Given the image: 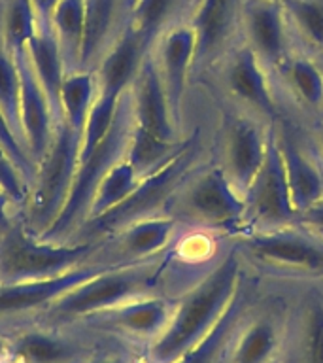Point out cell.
Listing matches in <instances>:
<instances>
[{
    "mask_svg": "<svg viewBox=\"0 0 323 363\" xmlns=\"http://www.w3.org/2000/svg\"><path fill=\"white\" fill-rule=\"evenodd\" d=\"M246 274L242 257L227 238L204 274L174 301L169 323L149 348L152 363H176L206 339L231 306Z\"/></svg>",
    "mask_w": 323,
    "mask_h": 363,
    "instance_id": "6da1fadb",
    "label": "cell"
},
{
    "mask_svg": "<svg viewBox=\"0 0 323 363\" xmlns=\"http://www.w3.org/2000/svg\"><path fill=\"white\" fill-rule=\"evenodd\" d=\"M129 99L132 135L127 159L144 176L172 157L187 138L183 127L176 121L152 50L130 85Z\"/></svg>",
    "mask_w": 323,
    "mask_h": 363,
    "instance_id": "7a4b0ae2",
    "label": "cell"
},
{
    "mask_svg": "<svg viewBox=\"0 0 323 363\" xmlns=\"http://www.w3.org/2000/svg\"><path fill=\"white\" fill-rule=\"evenodd\" d=\"M164 212L174 216L186 231L227 240L244 229L246 201L210 155L181 182Z\"/></svg>",
    "mask_w": 323,
    "mask_h": 363,
    "instance_id": "3957f363",
    "label": "cell"
},
{
    "mask_svg": "<svg viewBox=\"0 0 323 363\" xmlns=\"http://www.w3.org/2000/svg\"><path fill=\"white\" fill-rule=\"evenodd\" d=\"M210 155L212 152L203 142L200 133H191L172 157L166 159L152 172L142 176L135 191L130 193L123 203L118 204L106 214L87 221L74 237V240L96 242L119 231L121 227L129 225L130 221L140 220L144 216L164 212L176 189L181 186V182Z\"/></svg>",
    "mask_w": 323,
    "mask_h": 363,
    "instance_id": "277c9868",
    "label": "cell"
},
{
    "mask_svg": "<svg viewBox=\"0 0 323 363\" xmlns=\"http://www.w3.org/2000/svg\"><path fill=\"white\" fill-rule=\"evenodd\" d=\"M248 271L297 282H323V237L300 225L244 231L229 238Z\"/></svg>",
    "mask_w": 323,
    "mask_h": 363,
    "instance_id": "5b68a950",
    "label": "cell"
},
{
    "mask_svg": "<svg viewBox=\"0 0 323 363\" xmlns=\"http://www.w3.org/2000/svg\"><path fill=\"white\" fill-rule=\"evenodd\" d=\"M169 255L140 263H108L95 277L70 289L53 303L50 314L55 320H76L91 314H101L123 305L127 301L155 294L159 280L166 272Z\"/></svg>",
    "mask_w": 323,
    "mask_h": 363,
    "instance_id": "8992f818",
    "label": "cell"
},
{
    "mask_svg": "<svg viewBox=\"0 0 323 363\" xmlns=\"http://www.w3.org/2000/svg\"><path fill=\"white\" fill-rule=\"evenodd\" d=\"M130 135H132V112H130V99L129 91H127L121 99L118 116L113 119L106 136L87 157L79 159L67 203L57 216V220L40 238L50 240V242L74 240L79 229L85 225V221L89 220L91 203H93L96 187L102 182L104 174L118 163L119 159L127 155Z\"/></svg>",
    "mask_w": 323,
    "mask_h": 363,
    "instance_id": "52a82bcc",
    "label": "cell"
},
{
    "mask_svg": "<svg viewBox=\"0 0 323 363\" xmlns=\"http://www.w3.org/2000/svg\"><path fill=\"white\" fill-rule=\"evenodd\" d=\"M81 136L67 123H59L45 155L38 161L23 203L21 220L36 237H42L67 203L79 164Z\"/></svg>",
    "mask_w": 323,
    "mask_h": 363,
    "instance_id": "ba28073f",
    "label": "cell"
},
{
    "mask_svg": "<svg viewBox=\"0 0 323 363\" xmlns=\"http://www.w3.org/2000/svg\"><path fill=\"white\" fill-rule=\"evenodd\" d=\"M101 240L50 242L28 231L19 220L0 235V282H25L72 271L96 257Z\"/></svg>",
    "mask_w": 323,
    "mask_h": 363,
    "instance_id": "9c48e42d",
    "label": "cell"
},
{
    "mask_svg": "<svg viewBox=\"0 0 323 363\" xmlns=\"http://www.w3.org/2000/svg\"><path fill=\"white\" fill-rule=\"evenodd\" d=\"M223 121L225 123L221 127L220 140H215L212 155L232 186L246 195L263 169L276 123L231 104Z\"/></svg>",
    "mask_w": 323,
    "mask_h": 363,
    "instance_id": "30bf717a",
    "label": "cell"
},
{
    "mask_svg": "<svg viewBox=\"0 0 323 363\" xmlns=\"http://www.w3.org/2000/svg\"><path fill=\"white\" fill-rule=\"evenodd\" d=\"M212 76L220 82L227 104L248 110L271 123L288 118L274 76L242 40L232 45Z\"/></svg>",
    "mask_w": 323,
    "mask_h": 363,
    "instance_id": "8fae6325",
    "label": "cell"
},
{
    "mask_svg": "<svg viewBox=\"0 0 323 363\" xmlns=\"http://www.w3.org/2000/svg\"><path fill=\"white\" fill-rule=\"evenodd\" d=\"M246 0H193L186 17L195 28L197 51L193 84L214 74L221 59L240 40V19Z\"/></svg>",
    "mask_w": 323,
    "mask_h": 363,
    "instance_id": "7c38bea8",
    "label": "cell"
},
{
    "mask_svg": "<svg viewBox=\"0 0 323 363\" xmlns=\"http://www.w3.org/2000/svg\"><path fill=\"white\" fill-rule=\"evenodd\" d=\"M244 201H246V216H244V229L240 233L280 229L297 223V210L289 195L282 153L278 146L276 125L272 129L263 169L246 191Z\"/></svg>",
    "mask_w": 323,
    "mask_h": 363,
    "instance_id": "4fadbf2b",
    "label": "cell"
},
{
    "mask_svg": "<svg viewBox=\"0 0 323 363\" xmlns=\"http://www.w3.org/2000/svg\"><path fill=\"white\" fill-rule=\"evenodd\" d=\"M186 233V227L169 212L144 216L130 221L110 237L102 238L96 257H110L108 263H140L169 255Z\"/></svg>",
    "mask_w": 323,
    "mask_h": 363,
    "instance_id": "5bb4252c",
    "label": "cell"
},
{
    "mask_svg": "<svg viewBox=\"0 0 323 363\" xmlns=\"http://www.w3.org/2000/svg\"><path fill=\"white\" fill-rule=\"evenodd\" d=\"M197 51L195 28L187 17H180L169 23L155 36L152 44V57L163 79L169 95L170 106L176 121L183 127L186 96L193 85V65Z\"/></svg>",
    "mask_w": 323,
    "mask_h": 363,
    "instance_id": "9a60e30c",
    "label": "cell"
},
{
    "mask_svg": "<svg viewBox=\"0 0 323 363\" xmlns=\"http://www.w3.org/2000/svg\"><path fill=\"white\" fill-rule=\"evenodd\" d=\"M276 130L289 195L299 218L323 197V163L299 121L280 119Z\"/></svg>",
    "mask_w": 323,
    "mask_h": 363,
    "instance_id": "2e32d148",
    "label": "cell"
},
{
    "mask_svg": "<svg viewBox=\"0 0 323 363\" xmlns=\"http://www.w3.org/2000/svg\"><path fill=\"white\" fill-rule=\"evenodd\" d=\"M240 40L266 70L276 76L295 51L282 0H246L240 19Z\"/></svg>",
    "mask_w": 323,
    "mask_h": 363,
    "instance_id": "e0dca14e",
    "label": "cell"
},
{
    "mask_svg": "<svg viewBox=\"0 0 323 363\" xmlns=\"http://www.w3.org/2000/svg\"><path fill=\"white\" fill-rule=\"evenodd\" d=\"M278 95L291 119L306 125L323 116V68L310 53L295 50L274 76Z\"/></svg>",
    "mask_w": 323,
    "mask_h": 363,
    "instance_id": "ac0fdd59",
    "label": "cell"
},
{
    "mask_svg": "<svg viewBox=\"0 0 323 363\" xmlns=\"http://www.w3.org/2000/svg\"><path fill=\"white\" fill-rule=\"evenodd\" d=\"M17 67H19V79H21V91H19V129H21V140L25 152L33 159L34 167L45 155L51 140L59 127L57 113L51 106L50 99L45 95L44 87L40 85L38 78L34 76L33 68L28 65L25 53L17 55Z\"/></svg>",
    "mask_w": 323,
    "mask_h": 363,
    "instance_id": "d6986e66",
    "label": "cell"
},
{
    "mask_svg": "<svg viewBox=\"0 0 323 363\" xmlns=\"http://www.w3.org/2000/svg\"><path fill=\"white\" fill-rule=\"evenodd\" d=\"M152 40L142 34L132 23H125L108 50L102 53L95 67L98 95L123 99L142 68V62L152 50Z\"/></svg>",
    "mask_w": 323,
    "mask_h": 363,
    "instance_id": "ffe728a7",
    "label": "cell"
},
{
    "mask_svg": "<svg viewBox=\"0 0 323 363\" xmlns=\"http://www.w3.org/2000/svg\"><path fill=\"white\" fill-rule=\"evenodd\" d=\"M106 265L108 263L104 261L95 259L55 277L36 278L25 282H0V316L21 314L40 306L53 305L62 295H67L70 289L78 288L79 284L95 277Z\"/></svg>",
    "mask_w": 323,
    "mask_h": 363,
    "instance_id": "44dd1931",
    "label": "cell"
},
{
    "mask_svg": "<svg viewBox=\"0 0 323 363\" xmlns=\"http://www.w3.org/2000/svg\"><path fill=\"white\" fill-rule=\"evenodd\" d=\"M25 57L33 68L34 76L38 78L40 85L44 87L45 95L50 99L57 119L61 123V89L70 70H68L67 59L62 55L61 45L57 42L50 23L44 21L40 25L36 34L28 42Z\"/></svg>",
    "mask_w": 323,
    "mask_h": 363,
    "instance_id": "7402d4cb",
    "label": "cell"
},
{
    "mask_svg": "<svg viewBox=\"0 0 323 363\" xmlns=\"http://www.w3.org/2000/svg\"><path fill=\"white\" fill-rule=\"evenodd\" d=\"M127 23L121 0H85V27L79 70H89Z\"/></svg>",
    "mask_w": 323,
    "mask_h": 363,
    "instance_id": "603a6c76",
    "label": "cell"
},
{
    "mask_svg": "<svg viewBox=\"0 0 323 363\" xmlns=\"http://www.w3.org/2000/svg\"><path fill=\"white\" fill-rule=\"evenodd\" d=\"M274 314H259L246 322L232 340L223 363H272L283 348L285 328Z\"/></svg>",
    "mask_w": 323,
    "mask_h": 363,
    "instance_id": "cb8c5ba5",
    "label": "cell"
},
{
    "mask_svg": "<svg viewBox=\"0 0 323 363\" xmlns=\"http://www.w3.org/2000/svg\"><path fill=\"white\" fill-rule=\"evenodd\" d=\"M295 359L323 363V282H306L295 312Z\"/></svg>",
    "mask_w": 323,
    "mask_h": 363,
    "instance_id": "d4e9b609",
    "label": "cell"
},
{
    "mask_svg": "<svg viewBox=\"0 0 323 363\" xmlns=\"http://www.w3.org/2000/svg\"><path fill=\"white\" fill-rule=\"evenodd\" d=\"M172 308H174V301L157 295L155 291L127 301L108 312L112 314L110 322L113 323V328L121 329L123 333L132 337L155 340L169 323Z\"/></svg>",
    "mask_w": 323,
    "mask_h": 363,
    "instance_id": "484cf974",
    "label": "cell"
},
{
    "mask_svg": "<svg viewBox=\"0 0 323 363\" xmlns=\"http://www.w3.org/2000/svg\"><path fill=\"white\" fill-rule=\"evenodd\" d=\"M98 93L95 70H72L67 74L61 89V123H67L79 136Z\"/></svg>",
    "mask_w": 323,
    "mask_h": 363,
    "instance_id": "4316f807",
    "label": "cell"
},
{
    "mask_svg": "<svg viewBox=\"0 0 323 363\" xmlns=\"http://www.w3.org/2000/svg\"><path fill=\"white\" fill-rule=\"evenodd\" d=\"M295 50L323 53V0H282Z\"/></svg>",
    "mask_w": 323,
    "mask_h": 363,
    "instance_id": "83f0119b",
    "label": "cell"
},
{
    "mask_svg": "<svg viewBox=\"0 0 323 363\" xmlns=\"http://www.w3.org/2000/svg\"><path fill=\"white\" fill-rule=\"evenodd\" d=\"M47 23L61 45L68 70H79L85 27V0H59Z\"/></svg>",
    "mask_w": 323,
    "mask_h": 363,
    "instance_id": "f1b7e54d",
    "label": "cell"
},
{
    "mask_svg": "<svg viewBox=\"0 0 323 363\" xmlns=\"http://www.w3.org/2000/svg\"><path fill=\"white\" fill-rule=\"evenodd\" d=\"M42 23L33 0H0V40L16 57L25 53Z\"/></svg>",
    "mask_w": 323,
    "mask_h": 363,
    "instance_id": "f546056e",
    "label": "cell"
},
{
    "mask_svg": "<svg viewBox=\"0 0 323 363\" xmlns=\"http://www.w3.org/2000/svg\"><path fill=\"white\" fill-rule=\"evenodd\" d=\"M140 178L142 174L135 169V164L127 159V155L119 159L118 163L104 174L102 182L96 187L95 197H93V203H91L89 220L106 214L112 208H115L118 204L123 203L125 199L135 191Z\"/></svg>",
    "mask_w": 323,
    "mask_h": 363,
    "instance_id": "4dcf8cb0",
    "label": "cell"
},
{
    "mask_svg": "<svg viewBox=\"0 0 323 363\" xmlns=\"http://www.w3.org/2000/svg\"><path fill=\"white\" fill-rule=\"evenodd\" d=\"M180 17H186L183 0H135L127 21L153 42L169 23Z\"/></svg>",
    "mask_w": 323,
    "mask_h": 363,
    "instance_id": "1f68e13d",
    "label": "cell"
},
{
    "mask_svg": "<svg viewBox=\"0 0 323 363\" xmlns=\"http://www.w3.org/2000/svg\"><path fill=\"white\" fill-rule=\"evenodd\" d=\"M19 91H21V79H19L17 59L6 48L4 42L0 40V112L6 118L11 130L16 133L17 138L21 140V129H19Z\"/></svg>",
    "mask_w": 323,
    "mask_h": 363,
    "instance_id": "d6a6232c",
    "label": "cell"
},
{
    "mask_svg": "<svg viewBox=\"0 0 323 363\" xmlns=\"http://www.w3.org/2000/svg\"><path fill=\"white\" fill-rule=\"evenodd\" d=\"M23 363H62L72 356V348L62 340L44 333H27L16 345Z\"/></svg>",
    "mask_w": 323,
    "mask_h": 363,
    "instance_id": "836d02e7",
    "label": "cell"
},
{
    "mask_svg": "<svg viewBox=\"0 0 323 363\" xmlns=\"http://www.w3.org/2000/svg\"><path fill=\"white\" fill-rule=\"evenodd\" d=\"M297 225L305 227L308 231L317 233L323 237V197L317 201L314 206H310L308 210H305L302 214H299L297 218Z\"/></svg>",
    "mask_w": 323,
    "mask_h": 363,
    "instance_id": "e575fe53",
    "label": "cell"
},
{
    "mask_svg": "<svg viewBox=\"0 0 323 363\" xmlns=\"http://www.w3.org/2000/svg\"><path fill=\"white\" fill-rule=\"evenodd\" d=\"M302 127H305L308 140H310V144L314 146V150H316V153L319 155L323 163V116L310 121V123L302 125Z\"/></svg>",
    "mask_w": 323,
    "mask_h": 363,
    "instance_id": "d590c367",
    "label": "cell"
},
{
    "mask_svg": "<svg viewBox=\"0 0 323 363\" xmlns=\"http://www.w3.org/2000/svg\"><path fill=\"white\" fill-rule=\"evenodd\" d=\"M11 204L13 203L10 201V197L0 189V235L8 231V229H10V227L13 225L19 218H21V214H11L10 212Z\"/></svg>",
    "mask_w": 323,
    "mask_h": 363,
    "instance_id": "8d00e7d4",
    "label": "cell"
},
{
    "mask_svg": "<svg viewBox=\"0 0 323 363\" xmlns=\"http://www.w3.org/2000/svg\"><path fill=\"white\" fill-rule=\"evenodd\" d=\"M34 8H36V11H38V16L44 19V21H47L51 16V11L55 10V6L59 4V0H33Z\"/></svg>",
    "mask_w": 323,
    "mask_h": 363,
    "instance_id": "74e56055",
    "label": "cell"
},
{
    "mask_svg": "<svg viewBox=\"0 0 323 363\" xmlns=\"http://www.w3.org/2000/svg\"><path fill=\"white\" fill-rule=\"evenodd\" d=\"M91 363H127L121 357H102V359H95V362Z\"/></svg>",
    "mask_w": 323,
    "mask_h": 363,
    "instance_id": "f35d334b",
    "label": "cell"
},
{
    "mask_svg": "<svg viewBox=\"0 0 323 363\" xmlns=\"http://www.w3.org/2000/svg\"><path fill=\"white\" fill-rule=\"evenodd\" d=\"M121 2H123L125 13H127V16H129V11H130V8H132V4H135V0H121Z\"/></svg>",
    "mask_w": 323,
    "mask_h": 363,
    "instance_id": "ab89813d",
    "label": "cell"
},
{
    "mask_svg": "<svg viewBox=\"0 0 323 363\" xmlns=\"http://www.w3.org/2000/svg\"><path fill=\"white\" fill-rule=\"evenodd\" d=\"M183 2H186V13H187V8H189V4H191L193 0H183Z\"/></svg>",
    "mask_w": 323,
    "mask_h": 363,
    "instance_id": "60d3db41",
    "label": "cell"
},
{
    "mask_svg": "<svg viewBox=\"0 0 323 363\" xmlns=\"http://www.w3.org/2000/svg\"><path fill=\"white\" fill-rule=\"evenodd\" d=\"M2 350H4V342H2V339H0V354H2Z\"/></svg>",
    "mask_w": 323,
    "mask_h": 363,
    "instance_id": "b9f144b4",
    "label": "cell"
}]
</instances>
